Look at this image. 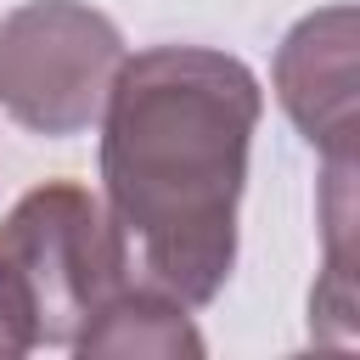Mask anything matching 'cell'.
<instances>
[{"label": "cell", "instance_id": "6da1fadb", "mask_svg": "<svg viewBox=\"0 0 360 360\" xmlns=\"http://www.w3.org/2000/svg\"><path fill=\"white\" fill-rule=\"evenodd\" d=\"M264 90L242 56L152 45L101 107V202L129 281L202 309L236 264V208Z\"/></svg>", "mask_w": 360, "mask_h": 360}, {"label": "cell", "instance_id": "8992f818", "mask_svg": "<svg viewBox=\"0 0 360 360\" xmlns=\"http://www.w3.org/2000/svg\"><path fill=\"white\" fill-rule=\"evenodd\" d=\"M28 349H39L34 343V315H28V298H22L17 276L0 259V360H22Z\"/></svg>", "mask_w": 360, "mask_h": 360}, {"label": "cell", "instance_id": "277c9868", "mask_svg": "<svg viewBox=\"0 0 360 360\" xmlns=\"http://www.w3.org/2000/svg\"><path fill=\"white\" fill-rule=\"evenodd\" d=\"M276 96L332 169H354V6H326L281 39Z\"/></svg>", "mask_w": 360, "mask_h": 360}, {"label": "cell", "instance_id": "5b68a950", "mask_svg": "<svg viewBox=\"0 0 360 360\" xmlns=\"http://www.w3.org/2000/svg\"><path fill=\"white\" fill-rule=\"evenodd\" d=\"M208 343L202 332L191 326L186 304L141 287V281H124L90 321L84 332L73 338V354H135V360H197Z\"/></svg>", "mask_w": 360, "mask_h": 360}, {"label": "cell", "instance_id": "3957f363", "mask_svg": "<svg viewBox=\"0 0 360 360\" xmlns=\"http://www.w3.org/2000/svg\"><path fill=\"white\" fill-rule=\"evenodd\" d=\"M124 34L84 0H28L0 17V107L51 141L101 124L124 68Z\"/></svg>", "mask_w": 360, "mask_h": 360}, {"label": "cell", "instance_id": "7a4b0ae2", "mask_svg": "<svg viewBox=\"0 0 360 360\" xmlns=\"http://www.w3.org/2000/svg\"><path fill=\"white\" fill-rule=\"evenodd\" d=\"M0 259L17 276L34 315V343L45 349H73L84 321L129 281L107 202L79 180L22 191L0 219Z\"/></svg>", "mask_w": 360, "mask_h": 360}]
</instances>
